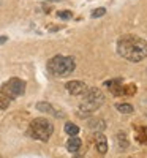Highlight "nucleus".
I'll return each instance as SVG.
<instances>
[{"instance_id": "nucleus-6", "label": "nucleus", "mask_w": 147, "mask_h": 158, "mask_svg": "<svg viewBox=\"0 0 147 158\" xmlns=\"http://www.w3.org/2000/svg\"><path fill=\"white\" fill-rule=\"evenodd\" d=\"M104 85L109 89V92L112 95L116 97H122L124 95V82H122V79H111V81H106Z\"/></svg>"}, {"instance_id": "nucleus-18", "label": "nucleus", "mask_w": 147, "mask_h": 158, "mask_svg": "<svg viewBox=\"0 0 147 158\" xmlns=\"http://www.w3.org/2000/svg\"><path fill=\"white\" fill-rule=\"evenodd\" d=\"M106 15V8H97V10H93L92 11V18L93 19H97V18H101Z\"/></svg>"}, {"instance_id": "nucleus-13", "label": "nucleus", "mask_w": 147, "mask_h": 158, "mask_svg": "<svg viewBox=\"0 0 147 158\" xmlns=\"http://www.w3.org/2000/svg\"><path fill=\"white\" fill-rule=\"evenodd\" d=\"M63 130H65V133L68 135V136H78V133H79V127L74 125V123H71V122H66Z\"/></svg>"}, {"instance_id": "nucleus-19", "label": "nucleus", "mask_w": 147, "mask_h": 158, "mask_svg": "<svg viewBox=\"0 0 147 158\" xmlns=\"http://www.w3.org/2000/svg\"><path fill=\"white\" fill-rule=\"evenodd\" d=\"M57 16H59L60 19H65V21H66V19H71L73 15H71V11H59Z\"/></svg>"}, {"instance_id": "nucleus-8", "label": "nucleus", "mask_w": 147, "mask_h": 158, "mask_svg": "<svg viewBox=\"0 0 147 158\" xmlns=\"http://www.w3.org/2000/svg\"><path fill=\"white\" fill-rule=\"evenodd\" d=\"M93 139H95V146H97V150L100 153H106L108 152V141H106V136L101 133V131H97L95 136H93Z\"/></svg>"}, {"instance_id": "nucleus-9", "label": "nucleus", "mask_w": 147, "mask_h": 158, "mask_svg": "<svg viewBox=\"0 0 147 158\" xmlns=\"http://www.w3.org/2000/svg\"><path fill=\"white\" fill-rule=\"evenodd\" d=\"M36 109H38V111H41V112L52 114V115H56V117H63L62 112H57L54 108H52V104H49V103H46V101H40V103H36Z\"/></svg>"}, {"instance_id": "nucleus-3", "label": "nucleus", "mask_w": 147, "mask_h": 158, "mask_svg": "<svg viewBox=\"0 0 147 158\" xmlns=\"http://www.w3.org/2000/svg\"><path fill=\"white\" fill-rule=\"evenodd\" d=\"M76 68V62L73 57L65 56H54L48 62V71L54 77H66Z\"/></svg>"}, {"instance_id": "nucleus-4", "label": "nucleus", "mask_w": 147, "mask_h": 158, "mask_svg": "<svg viewBox=\"0 0 147 158\" xmlns=\"http://www.w3.org/2000/svg\"><path fill=\"white\" fill-rule=\"evenodd\" d=\"M54 133V125H52L48 118L44 117H36L30 122L29 130H27V135L36 141H49V138Z\"/></svg>"}, {"instance_id": "nucleus-16", "label": "nucleus", "mask_w": 147, "mask_h": 158, "mask_svg": "<svg viewBox=\"0 0 147 158\" xmlns=\"http://www.w3.org/2000/svg\"><path fill=\"white\" fill-rule=\"evenodd\" d=\"M11 104V100L5 95V94H2L0 92V111H5V109H8V106Z\"/></svg>"}, {"instance_id": "nucleus-7", "label": "nucleus", "mask_w": 147, "mask_h": 158, "mask_svg": "<svg viewBox=\"0 0 147 158\" xmlns=\"http://www.w3.org/2000/svg\"><path fill=\"white\" fill-rule=\"evenodd\" d=\"M65 87H66V90H68L71 95L79 97V95L84 94V90L87 89V84L82 82V81H70V82H66Z\"/></svg>"}, {"instance_id": "nucleus-1", "label": "nucleus", "mask_w": 147, "mask_h": 158, "mask_svg": "<svg viewBox=\"0 0 147 158\" xmlns=\"http://www.w3.org/2000/svg\"><path fill=\"white\" fill-rule=\"evenodd\" d=\"M117 52L124 59L138 63L147 57V41L138 35H124L117 41Z\"/></svg>"}, {"instance_id": "nucleus-14", "label": "nucleus", "mask_w": 147, "mask_h": 158, "mask_svg": "<svg viewBox=\"0 0 147 158\" xmlns=\"http://www.w3.org/2000/svg\"><path fill=\"white\" fill-rule=\"evenodd\" d=\"M136 139L141 142V144H147V127H136Z\"/></svg>"}, {"instance_id": "nucleus-20", "label": "nucleus", "mask_w": 147, "mask_h": 158, "mask_svg": "<svg viewBox=\"0 0 147 158\" xmlns=\"http://www.w3.org/2000/svg\"><path fill=\"white\" fill-rule=\"evenodd\" d=\"M6 41H8V36H5V35L0 36V44H3V43H6Z\"/></svg>"}, {"instance_id": "nucleus-15", "label": "nucleus", "mask_w": 147, "mask_h": 158, "mask_svg": "<svg viewBox=\"0 0 147 158\" xmlns=\"http://www.w3.org/2000/svg\"><path fill=\"white\" fill-rule=\"evenodd\" d=\"M116 109L119 112H122V114H131L133 112V106L128 103H117L116 104Z\"/></svg>"}, {"instance_id": "nucleus-12", "label": "nucleus", "mask_w": 147, "mask_h": 158, "mask_svg": "<svg viewBox=\"0 0 147 158\" xmlns=\"http://www.w3.org/2000/svg\"><path fill=\"white\" fill-rule=\"evenodd\" d=\"M89 127H90L92 130H97V131H101V130L106 128L103 118H92V120L89 122Z\"/></svg>"}, {"instance_id": "nucleus-5", "label": "nucleus", "mask_w": 147, "mask_h": 158, "mask_svg": "<svg viewBox=\"0 0 147 158\" xmlns=\"http://www.w3.org/2000/svg\"><path fill=\"white\" fill-rule=\"evenodd\" d=\"M25 81H22V79H19V77H11V79H8V81L0 87V92L2 94H5L11 101L13 100H16L18 97H21V95H24V92H25Z\"/></svg>"}, {"instance_id": "nucleus-17", "label": "nucleus", "mask_w": 147, "mask_h": 158, "mask_svg": "<svg viewBox=\"0 0 147 158\" xmlns=\"http://www.w3.org/2000/svg\"><path fill=\"white\" fill-rule=\"evenodd\" d=\"M138 92V87L135 85V84H127V85H124V95H127V97H133Z\"/></svg>"}, {"instance_id": "nucleus-2", "label": "nucleus", "mask_w": 147, "mask_h": 158, "mask_svg": "<svg viewBox=\"0 0 147 158\" xmlns=\"http://www.w3.org/2000/svg\"><path fill=\"white\" fill-rule=\"evenodd\" d=\"M79 97H82V103L79 104V112H78L79 117H87L89 114L97 111L104 103L103 92L97 87H87L84 90V94L79 95Z\"/></svg>"}, {"instance_id": "nucleus-21", "label": "nucleus", "mask_w": 147, "mask_h": 158, "mask_svg": "<svg viewBox=\"0 0 147 158\" xmlns=\"http://www.w3.org/2000/svg\"><path fill=\"white\" fill-rule=\"evenodd\" d=\"M73 158H84L82 155H76V156H73Z\"/></svg>"}, {"instance_id": "nucleus-10", "label": "nucleus", "mask_w": 147, "mask_h": 158, "mask_svg": "<svg viewBox=\"0 0 147 158\" xmlns=\"http://www.w3.org/2000/svg\"><path fill=\"white\" fill-rule=\"evenodd\" d=\"M81 146H82V141L78 136H71L68 139V142H66V150H70L71 153H76V152H79Z\"/></svg>"}, {"instance_id": "nucleus-11", "label": "nucleus", "mask_w": 147, "mask_h": 158, "mask_svg": "<svg viewBox=\"0 0 147 158\" xmlns=\"http://www.w3.org/2000/svg\"><path fill=\"white\" fill-rule=\"evenodd\" d=\"M116 142H117L119 150H127L128 146H130V142H128L125 133H117V135H116Z\"/></svg>"}]
</instances>
